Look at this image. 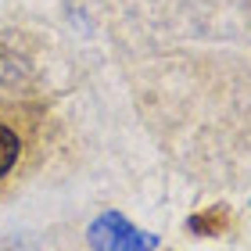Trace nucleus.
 I'll return each mask as SVG.
<instances>
[{
    "label": "nucleus",
    "instance_id": "f03ea898",
    "mask_svg": "<svg viewBox=\"0 0 251 251\" xmlns=\"http://www.w3.org/2000/svg\"><path fill=\"white\" fill-rule=\"evenodd\" d=\"M15 158H18V136L7 126H0V176L15 165Z\"/></svg>",
    "mask_w": 251,
    "mask_h": 251
},
{
    "label": "nucleus",
    "instance_id": "f257e3e1",
    "mask_svg": "<svg viewBox=\"0 0 251 251\" xmlns=\"http://www.w3.org/2000/svg\"><path fill=\"white\" fill-rule=\"evenodd\" d=\"M86 241L94 251H154L158 248V237L151 233H140L136 226L119 212H104L100 219H94Z\"/></svg>",
    "mask_w": 251,
    "mask_h": 251
}]
</instances>
